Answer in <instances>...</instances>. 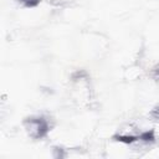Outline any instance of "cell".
<instances>
[{"mask_svg": "<svg viewBox=\"0 0 159 159\" xmlns=\"http://www.w3.org/2000/svg\"><path fill=\"white\" fill-rule=\"evenodd\" d=\"M149 118H150L153 122L159 123V103L155 104V106L150 109V112H149Z\"/></svg>", "mask_w": 159, "mask_h": 159, "instance_id": "obj_5", "label": "cell"}, {"mask_svg": "<svg viewBox=\"0 0 159 159\" xmlns=\"http://www.w3.org/2000/svg\"><path fill=\"white\" fill-rule=\"evenodd\" d=\"M53 120L46 114H32L22 120L25 134L32 140H41L48 137L53 128Z\"/></svg>", "mask_w": 159, "mask_h": 159, "instance_id": "obj_2", "label": "cell"}, {"mask_svg": "<svg viewBox=\"0 0 159 159\" xmlns=\"http://www.w3.org/2000/svg\"><path fill=\"white\" fill-rule=\"evenodd\" d=\"M42 0H16V4L21 7V9H27V10H32L40 6Z\"/></svg>", "mask_w": 159, "mask_h": 159, "instance_id": "obj_4", "label": "cell"}, {"mask_svg": "<svg viewBox=\"0 0 159 159\" xmlns=\"http://www.w3.org/2000/svg\"><path fill=\"white\" fill-rule=\"evenodd\" d=\"M150 77H152L154 81L159 82V63H157L155 66H153V67H152V71H150Z\"/></svg>", "mask_w": 159, "mask_h": 159, "instance_id": "obj_6", "label": "cell"}, {"mask_svg": "<svg viewBox=\"0 0 159 159\" xmlns=\"http://www.w3.org/2000/svg\"><path fill=\"white\" fill-rule=\"evenodd\" d=\"M68 91L72 102L82 109L92 108L96 102L92 78L86 70H76L70 75Z\"/></svg>", "mask_w": 159, "mask_h": 159, "instance_id": "obj_1", "label": "cell"}, {"mask_svg": "<svg viewBox=\"0 0 159 159\" xmlns=\"http://www.w3.org/2000/svg\"><path fill=\"white\" fill-rule=\"evenodd\" d=\"M142 72H143V70H142L140 66H138V65H132V66H129V67L125 70V78H127V80H130V81L137 80V78L140 77Z\"/></svg>", "mask_w": 159, "mask_h": 159, "instance_id": "obj_3", "label": "cell"}]
</instances>
